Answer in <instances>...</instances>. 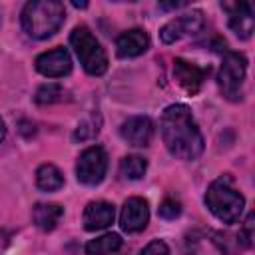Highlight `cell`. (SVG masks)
<instances>
[{
  "label": "cell",
  "mask_w": 255,
  "mask_h": 255,
  "mask_svg": "<svg viewBox=\"0 0 255 255\" xmlns=\"http://www.w3.org/2000/svg\"><path fill=\"white\" fill-rule=\"evenodd\" d=\"M161 137L171 155L177 159H197L203 151V135L191 116V110L183 104L167 106L159 120Z\"/></svg>",
  "instance_id": "cell-1"
},
{
  "label": "cell",
  "mask_w": 255,
  "mask_h": 255,
  "mask_svg": "<svg viewBox=\"0 0 255 255\" xmlns=\"http://www.w3.org/2000/svg\"><path fill=\"white\" fill-rule=\"evenodd\" d=\"M66 20V8L58 0H34L22 8V28L36 40L54 36Z\"/></svg>",
  "instance_id": "cell-2"
},
{
  "label": "cell",
  "mask_w": 255,
  "mask_h": 255,
  "mask_svg": "<svg viewBox=\"0 0 255 255\" xmlns=\"http://www.w3.org/2000/svg\"><path fill=\"white\" fill-rule=\"evenodd\" d=\"M205 205L209 207V211L219 221L229 225L241 217L243 207H245V199L237 191V187L233 185V179L229 175H221L207 187Z\"/></svg>",
  "instance_id": "cell-3"
},
{
  "label": "cell",
  "mask_w": 255,
  "mask_h": 255,
  "mask_svg": "<svg viewBox=\"0 0 255 255\" xmlns=\"http://www.w3.org/2000/svg\"><path fill=\"white\" fill-rule=\"evenodd\" d=\"M70 44L90 76H102L108 70V56L88 26H76L70 34Z\"/></svg>",
  "instance_id": "cell-4"
},
{
  "label": "cell",
  "mask_w": 255,
  "mask_h": 255,
  "mask_svg": "<svg viewBox=\"0 0 255 255\" xmlns=\"http://www.w3.org/2000/svg\"><path fill=\"white\" fill-rule=\"evenodd\" d=\"M245 74H247L245 56L239 52H227L225 50V56H223V62L219 68V76H217V84H219L221 94L229 102H239L243 98Z\"/></svg>",
  "instance_id": "cell-5"
},
{
  "label": "cell",
  "mask_w": 255,
  "mask_h": 255,
  "mask_svg": "<svg viewBox=\"0 0 255 255\" xmlns=\"http://www.w3.org/2000/svg\"><path fill=\"white\" fill-rule=\"evenodd\" d=\"M106 169H108V155L104 147L92 145L80 153L76 163V177L84 185H98L102 183Z\"/></svg>",
  "instance_id": "cell-6"
},
{
  "label": "cell",
  "mask_w": 255,
  "mask_h": 255,
  "mask_svg": "<svg viewBox=\"0 0 255 255\" xmlns=\"http://www.w3.org/2000/svg\"><path fill=\"white\" fill-rule=\"evenodd\" d=\"M205 20H203V12L201 10H191L185 12L173 20H169L161 30H159V38L163 44H173L175 40L189 36V34H197L203 28Z\"/></svg>",
  "instance_id": "cell-7"
},
{
  "label": "cell",
  "mask_w": 255,
  "mask_h": 255,
  "mask_svg": "<svg viewBox=\"0 0 255 255\" xmlns=\"http://www.w3.org/2000/svg\"><path fill=\"white\" fill-rule=\"evenodd\" d=\"M221 8L229 14V28L241 40H249L255 28L253 6L249 2H221Z\"/></svg>",
  "instance_id": "cell-8"
},
{
  "label": "cell",
  "mask_w": 255,
  "mask_h": 255,
  "mask_svg": "<svg viewBox=\"0 0 255 255\" xmlns=\"http://www.w3.org/2000/svg\"><path fill=\"white\" fill-rule=\"evenodd\" d=\"M149 221V207L147 201L141 197H129L120 213V227L126 233H139L145 229Z\"/></svg>",
  "instance_id": "cell-9"
},
{
  "label": "cell",
  "mask_w": 255,
  "mask_h": 255,
  "mask_svg": "<svg viewBox=\"0 0 255 255\" xmlns=\"http://www.w3.org/2000/svg\"><path fill=\"white\" fill-rule=\"evenodd\" d=\"M36 70L46 78H64L72 72V58L66 48H54L36 58Z\"/></svg>",
  "instance_id": "cell-10"
},
{
  "label": "cell",
  "mask_w": 255,
  "mask_h": 255,
  "mask_svg": "<svg viewBox=\"0 0 255 255\" xmlns=\"http://www.w3.org/2000/svg\"><path fill=\"white\" fill-rule=\"evenodd\" d=\"M173 76H175L177 84L187 94H197L199 88L203 86L205 78L209 76V66H197L193 62H187V60L177 58L175 60V66H173Z\"/></svg>",
  "instance_id": "cell-11"
},
{
  "label": "cell",
  "mask_w": 255,
  "mask_h": 255,
  "mask_svg": "<svg viewBox=\"0 0 255 255\" xmlns=\"http://www.w3.org/2000/svg\"><path fill=\"white\" fill-rule=\"evenodd\" d=\"M120 135L133 147H145L153 137V122L147 116H133L120 126Z\"/></svg>",
  "instance_id": "cell-12"
},
{
  "label": "cell",
  "mask_w": 255,
  "mask_h": 255,
  "mask_svg": "<svg viewBox=\"0 0 255 255\" xmlns=\"http://www.w3.org/2000/svg\"><path fill=\"white\" fill-rule=\"evenodd\" d=\"M116 209L108 201H90L84 209V227L88 231H102L114 223Z\"/></svg>",
  "instance_id": "cell-13"
},
{
  "label": "cell",
  "mask_w": 255,
  "mask_h": 255,
  "mask_svg": "<svg viewBox=\"0 0 255 255\" xmlns=\"http://www.w3.org/2000/svg\"><path fill=\"white\" fill-rule=\"evenodd\" d=\"M147 48H149V36L143 30H139V28L128 30V32H124L116 40V54L120 58H135V56H141Z\"/></svg>",
  "instance_id": "cell-14"
},
{
  "label": "cell",
  "mask_w": 255,
  "mask_h": 255,
  "mask_svg": "<svg viewBox=\"0 0 255 255\" xmlns=\"http://www.w3.org/2000/svg\"><path fill=\"white\" fill-rule=\"evenodd\" d=\"M64 215V207L58 203H36L32 209V219L38 229L42 231H52Z\"/></svg>",
  "instance_id": "cell-15"
},
{
  "label": "cell",
  "mask_w": 255,
  "mask_h": 255,
  "mask_svg": "<svg viewBox=\"0 0 255 255\" xmlns=\"http://www.w3.org/2000/svg\"><path fill=\"white\" fill-rule=\"evenodd\" d=\"M36 185L42 191H58L64 187V175L54 163H42L36 169Z\"/></svg>",
  "instance_id": "cell-16"
},
{
  "label": "cell",
  "mask_w": 255,
  "mask_h": 255,
  "mask_svg": "<svg viewBox=\"0 0 255 255\" xmlns=\"http://www.w3.org/2000/svg\"><path fill=\"white\" fill-rule=\"evenodd\" d=\"M122 247V237L118 233H106L102 237H96L86 243V253L88 255H112L120 251Z\"/></svg>",
  "instance_id": "cell-17"
},
{
  "label": "cell",
  "mask_w": 255,
  "mask_h": 255,
  "mask_svg": "<svg viewBox=\"0 0 255 255\" xmlns=\"http://www.w3.org/2000/svg\"><path fill=\"white\" fill-rule=\"evenodd\" d=\"M147 169V161L139 155H126L122 161H120V175L124 179H141L143 173Z\"/></svg>",
  "instance_id": "cell-18"
},
{
  "label": "cell",
  "mask_w": 255,
  "mask_h": 255,
  "mask_svg": "<svg viewBox=\"0 0 255 255\" xmlns=\"http://www.w3.org/2000/svg\"><path fill=\"white\" fill-rule=\"evenodd\" d=\"M100 126H102V118H100L98 114L86 118V120L78 126V129L74 131V141H86V139L96 137L98 131H100Z\"/></svg>",
  "instance_id": "cell-19"
},
{
  "label": "cell",
  "mask_w": 255,
  "mask_h": 255,
  "mask_svg": "<svg viewBox=\"0 0 255 255\" xmlns=\"http://www.w3.org/2000/svg\"><path fill=\"white\" fill-rule=\"evenodd\" d=\"M34 100L38 104H54V102H60L64 100V88L60 84H44L38 88Z\"/></svg>",
  "instance_id": "cell-20"
},
{
  "label": "cell",
  "mask_w": 255,
  "mask_h": 255,
  "mask_svg": "<svg viewBox=\"0 0 255 255\" xmlns=\"http://www.w3.org/2000/svg\"><path fill=\"white\" fill-rule=\"evenodd\" d=\"M179 213H181V203L177 199L167 197V199L161 201V205H159V217H163V219H175Z\"/></svg>",
  "instance_id": "cell-21"
},
{
  "label": "cell",
  "mask_w": 255,
  "mask_h": 255,
  "mask_svg": "<svg viewBox=\"0 0 255 255\" xmlns=\"http://www.w3.org/2000/svg\"><path fill=\"white\" fill-rule=\"evenodd\" d=\"M253 221H255V215L249 213L245 223H243V227H241V231H239V239H241V243L245 247H251V243H253V225H255Z\"/></svg>",
  "instance_id": "cell-22"
},
{
  "label": "cell",
  "mask_w": 255,
  "mask_h": 255,
  "mask_svg": "<svg viewBox=\"0 0 255 255\" xmlns=\"http://www.w3.org/2000/svg\"><path fill=\"white\" fill-rule=\"evenodd\" d=\"M139 255H169V249H167V245H165L163 241L155 239V241L147 243V245L141 249Z\"/></svg>",
  "instance_id": "cell-23"
},
{
  "label": "cell",
  "mask_w": 255,
  "mask_h": 255,
  "mask_svg": "<svg viewBox=\"0 0 255 255\" xmlns=\"http://www.w3.org/2000/svg\"><path fill=\"white\" fill-rule=\"evenodd\" d=\"M181 6H185V2H171V4L159 2V8H161V10H171V8H181Z\"/></svg>",
  "instance_id": "cell-24"
},
{
  "label": "cell",
  "mask_w": 255,
  "mask_h": 255,
  "mask_svg": "<svg viewBox=\"0 0 255 255\" xmlns=\"http://www.w3.org/2000/svg\"><path fill=\"white\" fill-rule=\"evenodd\" d=\"M6 137V126H4V120L0 118V141H4Z\"/></svg>",
  "instance_id": "cell-25"
},
{
  "label": "cell",
  "mask_w": 255,
  "mask_h": 255,
  "mask_svg": "<svg viewBox=\"0 0 255 255\" xmlns=\"http://www.w3.org/2000/svg\"><path fill=\"white\" fill-rule=\"evenodd\" d=\"M74 6H76V8H86L88 4H86V2H74Z\"/></svg>",
  "instance_id": "cell-26"
}]
</instances>
